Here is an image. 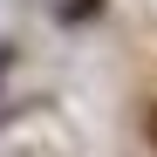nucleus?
Wrapping results in <instances>:
<instances>
[{
    "label": "nucleus",
    "mask_w": 157,
    "mask_h": 157,
    "mask_svg": "<svg viewBox=\"0 0 157 157\" xmlns=\"http://www.w3.org/2000/svg\"><path fill=\"white\" fill-rule=\"evenodd\" d=\"M7 62H14V48H0V75H7Z\"/></svg>",
    "instance_id": "obj_3"
},
{
    "label": "nucleus",
    "mask_w": 157,
    "mask_h": 157,
    "mask_svg": "<svg viewBox=\"0 0 157 157\" xmlns=\"http://www.w3.org/2000/svg\"><path fill=\"white\" fill-rule=\"evenodd\" d=\"M96 7H102V0H68V7H62V21H89Z\"/></svg>",
    "instance_id": "obj_1"
},
{
    "label": "nucleus",
    "mask_w": 157,
    "mask_h": 157,
    "mask_svg": "<svg viewBox=\"0 0 157 157\" xmlns=\"http://www.w3.org/2000/svg\"><path fill=\"white\" fill-rule=\"evenodd\" d=\"M144 137H150V150H157V102H144Z\"/></svg>",
    "instance_id": "obj_2"
}]
</instances>
